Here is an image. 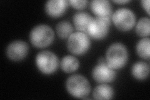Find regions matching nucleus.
Returning <instances> with one entry per match:
<instances>
[{"instance_id":"1","label":"nucleus","mask_w":150,"mask_h":100,"mask_svg":"<svg viewBox=\"0 0 150 100\" xmlns=\"http://www.w3.org/2000/svg\"><path fill=\"white\" fill-rule=\"evenodd\" d=\"M106 63L114 70L121 69L127 63L128 52L126 47L121 43H115L108 48Z\"/></svg>"},{"instance_id":"2","label":"nucleus","mask_w":150,"mask_h":100,"mask_svg":"<svg viewBox=\"0 0 150 100\" xmlns=\"http://www.w3.org/2000/svg\"><path fill=\"white\" fill-rule=\"evenodd\" d=\"M66 88L71 96L76 98L86 99L91 91L88 80L81 74L69 77L66 82Z\"/></svg>"},{"instance_id":"3","label":"nucleus","mask_w":150,"mask_h":100,"mask_svg":"<svg viewBox=\"0 0 150 100\" xmlns=\"http://www.w3.org/2000/svg\"><path fill=\"white\" fill-rule=\"evenodd\" d=\"M54 33L52 28L46 25H39L33 28L30 34L31 44L37 48L48 47L53 42Z\"/></svg>"},{"instance_id":"4","label":"nucleus","mask_w":150,"mask_h":100,"mask_svg":"<svg viewBox=\"0 0 150 100\" xmlns=\"http://www.w3.org/2000/svg\"><path fill=\"white\" fill-rule=\"evenodd\" d=\"M38 69L44 74H51L58 70L59 59L54 53L50 51H42L36 57Z\"/></svg>"},{"instance_id":"5","label":"nucleus","mask_w":150,"mask_h":100,"mask_svg":"<svg viewBox=\"0 0 150 100\" xmlns=\"http://www.w3.org/2000/svg\"><path fill=\"white\" fill-rule=\"evenodd\" d=\"M91 41L90 37L83 32L72 33L68 38L67 48L71 53L75 55H83L90 49Z\"/></svg>"},{"instance_id":"6","label":"nucleus","mask_w":150,"mask_h":100,"mask_svg":"<svg viewBox=\"0 0 150 100\" xmlns=\"http://www.w3.org/2000/svg\"><path fill=\"white\" fill-rule=\"evenodd\" d=\"M111 20L117 29L121 31H128L134 26L136 16L128 8H120L112 14Z\"/></svg>"},{"instance_id":"7","label":"nucleus","mask_w":150,"mask_h":100,"mask_svg":"<svg viewBox=\"0 0 150 100\" xmlns=\"http://www.w3.org/2000/svg\"><path fill=\"white\" fill-rule=\"evenodd\" d=\"M110 26V18H93L88 25L86 34L95 40L104 39L108 34Z\"/></svg>"},{"instance_id":"8","label":"nucleus","mask_w":150,"mask_h":100,"mask_svg":"<svg viewBox=\"0 0 150 100\" xmlns=\"http://www.w3.org/2000/svg\"><path fill=\"white\" fill-rule=\"evenodd\" d=\"M92 77L97 83H108L115 80L116 72L106 63H98L93 69Z\"/></svg>"},{"instance_id":"9","label":"nucleus","mask_w":150,"mask_h":100,"mask_svg":"<svg viewBox=\"0 0 150 100\" xmlns=\"http://www.w3.org/2000/svg\"><path fill=\"white\" fill-rule=\"evenodd\" d=\"M29 52V46L26 42L16 40L9 43L6 48L8 58L13 61H19L26 58Z\"/></svg>"},{"instance_id":"10","label":"nucleus","mask_w":150,"mask_h":100,"mask_svg":"<svg viewBox=\"0 0 150 100\" xmlns=\"http://www.w3.org/2000/svg\"><path fill=\"white\" fill-rule=\"evenodd\" d=\"M69 4L67 0H50L46 3L45 11L51 18H59L67 11Z\"/></svg>"},{"instance_id":"11","label":"nucleus","mask_w":150,"mask_h":100,"mask_svg":"<svg viewBox=\"0 0 150 100\" xmlns=\"http://www.w3.org/2000/svg\"><path fill=\"white\" fill-rule=\"evenodd\" d=\"M90 8L96 17L110 18L112 15V5L107 0H93L90 3Z\"/></svg>"},{"instance_id":"12","label":"nucleus","mask_w":150,"mask_h":100,"mask_svg":"<svg viewBox=\"0 0 150 100\" xmlns=\"http://www.w3.org/2000/svg\"><path fill=\"white\" fill-rule=\"evenodd\" d=\"M92 19L93 17L89 13L84 11H79L74 14L73 21L75 28L79 32L86 33L88 25Z\"/></svg>"},{"instance_id":"13","label":"nucleus","mask_w":150,"mask_h":100,"mask_svg":"<svg viewBox=\"0 0 150 100\" xmlns=\"http://www.w3.org/2000/svg\"><path fill=\"white\" fill-rule=\"evenodd\" d=\"M114 89L110 86L102 83L94 89L93 98L95 99H111L114 96Z\"/></svg>"},{"instance_id":"14","label":"nucleus","mask_w":150,"mask_h":100,"mask_svg":"<svg viewBox=\"0 0 150 100\" xmlns=\"http://www.w3.org/2000/svg\"><path fill=\"white\" fill-rule=\"evenodd\" d=\"M149 73V66L143 61H139L134 63L131 68L133 77L138 80L146 79Z\"/></svg>"},{"instance_id":"15","label":"nucleus","mask_w":150,"mask_h":100,"mask_svg":"<svg viewBox=\"0 0 150 100\" xmlns=\"http://www.w3.org/2000/svg\"><path fill=\"white\" fill-rule=\"evenodd\" d=\"M61 68L67 73H70L76 71L79 66L78 59L73 56H66L62 58L60 63Z\"/></svg>"},{"instance_id":"16","label":"nucleus","mask_w":150,"mask_h":100,"mask_svg":"<svg viewBox=\"0 0 150 100\" xmlns=\"http://www.w3.org/2000/svg\"><path fill=\"white\" fill-rule=\"evenodd\" d=\"M137 53L138 56L144 60H149L150 57V39L144 38L137 45Z\"/></svg>"},{"instance_id":"17","label":"nucleus","mask_w":150,"mask_h":100,"mask_svg":"<svg viewBox=\"0 0 150 100\" xmlns=\"http://www.w3.org/2000/svg\"><path fill=\"white\" fill-rule=\"evenodd\" d=\"M73 28L71 24L67 21L59 22L56 26V31L58 36L62 39L68 38L73 33Z\"/></svg>"},{"instance_id":"18","label":"nucleus","mask_w":150,"mask_h":100,"mask_svg":"<svg viewBox=\"0 0 150 100\" xmlns=\"http://www.w3.org/2000/svg\"><path fill=\"white\" fill-rule=\"evenodd\" d=\"M135 31L137 34L141 37H148L150 33L149 19L146 17L141 18L136 25Z\"/></svg>"},{"instance_id":"19","label":"nucleus","mask_w":150,"mask_h":100,"mask_svg":"<svg viewBox=\"0 0 150 100\" xmlns=\"http://www.w3.org/2000/svg\"><path fill=\"white\" fill-rule=\"evenodd\" d=\"M68 2L72 7L77 9H83L86 8L89 3L87 0H70Z\"/></svg>"},{"instance_id":"20","label":"nucleus","mask_w":150,"mask_h":100,"mask_svg":"<svg viewBox=\"0 0 150 100\" xmlns=\"http://www.w3.org/2000/svg\"><path fill=\"white\" fill-rule=\"evenodd\" d=\"M142 5L145 11L147 12L148 15H149V0H143L141 1Z\"/></svg>"},{"instance_id":"21","label":"nucleus","mask_w":150,"mask_h":100,"mask_svg":"<svg viewBox=\"0 0 150 100\" xmlns=\"http://www.w3.org/2000/svg\"><path fill=\"white\" fill-rule=\"evenodd\" d=\"M113 2L116 3H118V4H125V3H127L128 2H129V0H118V1H113Z\"/></svg>"},{"instance_id":"22","label":"nucleus","mask_w":150,"mask_h":100,"mask_svg":"<svg viewBox=\"0 0 150 100\" xmlns=\"http://www.w3.org/2000/svg\"><path fill=\"white\" fill-rule=\"evenodd\" d=\"M106 63V60L103 58H101L98 60V63Z\"/></svg>"}]
</instances>
